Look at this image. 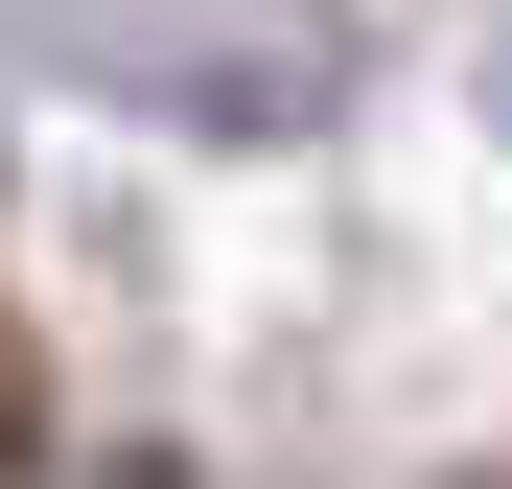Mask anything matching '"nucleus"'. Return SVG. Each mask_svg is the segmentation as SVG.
Wrapping results in <instances>:
<instances>
[{
    "label": "nucleus",
    "instance_id": "1",
    "mask_svg": "<svg viewBox=\"0 0 512 489\" xmlns=\"http://www.w3.org/2000/svg\"><path fill=\"white\" fill-rule=\"evenodd\" d=\"M47 466V373H24V326H0V489Z\"/></svg>",
    "mask_w": 512,
    "mask_h": 489
},
{
    "label": "nucleus",
    "instance_id": "3",
    "mask_svg": "<svg viewBox=\"0 0 512 489\" xmlns=\"http://www.w3.org/2000/svg\"><path fill=\"white\" fill-rule=\"evenodd\" d=\"M489 489H512V466H489Z\"/></svg>",
    "mask_w": 512,
    "mask_h": 489
},
{
    "label": "nucleus",
    "instance_id": "2",
    "mask_svg": "<svg viewBox=\"0 0 512 489\" xmlns=\"http://www.w3.org/2000/svg\"><path fill=\"white\" fill-rule=\"evenodd\" d=\"M117 489H187V466H117Z\"/></svg>",
    "mask_w": 512,
    "mask_h": 489
}]
</instances>
